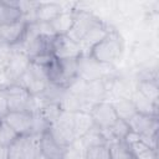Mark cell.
<instances>
[{
    "mask_svg": "<svg viewBox=\"0 0 159 159\" xmlns=\"http://www.w3.org/2000/svg\"><path fill=\"white\" fill-rule=\"evenodd\" d=\"M123 52V40L118 32L112 30L103 40L96 43L88 55L102 65L113 63Z\"/></svg>",
    "mask_w": 159,
    "mask_h": 159,
    "instance_id": "1",
    "label": "cell"
},
{
    "mask_svg": "<svg viewBox=\"0 0 159 159\" xmlns=\"http://www.w3.org/2000/svg\"><path fill=\"white\" fill-rule=\"evenodd\" d=\"M77 60H56L45 67L46 76L50 83L68 88L77 77Z\"/></svg>",
    "mask_w": 159,
    "mask_h": 159,
    "instance_id": "2",
    "label": "cell"
},
{
    "mask_svg": "<svg viewBox=\"0 0 159 159\" xmlns=\"http://www.w3.org/2000/svg\"><path fill=\"white\" fill-rule=\"evenodd\" d=\"M17 84L22 86L31 96L42 93L43 89L48 84V80H47V76H46L45 67L31 62L27 71L19 80Z\"/></svg>",
    "mask_w": 159,
    "mask_h": 159,
    "instance_id": "3",
    "label": "cell"
},
{
    "mask_svg": "<svg viewBox=\"0 0 159 159\" xmlns=\"http://www.w3.org/2000/svg\"><path fill=\"white\" fill-rule=\"evenodd\" d=\"M48 130L60 145L67 148L72 142L76 140L73 130V113L62 112L60 119L55 124H52Z\"/></svg>",
    "mask_w": 159,
    "mask_h": 159,
    "instance_id": "4",
    "label": "cell"
},
{
    "mask_svg": "<svg viewBox=\"0 0 159 159\" xmlns=\"http://www.w3.org/2000/svg\"><path fill=\"white\" fill-rule=\"evenodd\" d=\"M51 53L56 60H77L82 55L80 43L67 35H56L52 40Z\"/></svg>",
    "mask_w": 159,
    "mask_h": 159,
    "instance_id": "5",
    "label": "cell"
},
{
    "mask_svg": "<svg viewBox=\"0 0 159 159\" xmlns=\"http://www.w3.org/2000/svg\"><path fill=\"white\" fill-rule=\"evenodd\" d=\"M30 63H31V60L24 51L17 50V48H12L11 57L9 60V63L5 68V71H4L7 81L10 82V84H14V83L19 82V80L27 71Z\"/></svg>",
    "mask_w": 159,
    "mask_h": 159,
    "instance_id": "6",
    "label": "cell"
},
{
    "mask_svg": "<svg viewBox=\"0 0 159 159\" xmlns=\"http://www.w3.org/2000/svg\"><path fill=\"white\" fill-rule=\"evenodd\" d=\"M99 22H101V20L97 16H94L93 14H91L88 11H83V10H77L75 22H73L71 30L68 31L67 36L71 40H73L75 42L80 43L81 40L87 35V32Z\"/></svg>",
    "mask_w": 159,
    "mask_h": 159,
    "instance_id": "7",
    "label": "cell"
},
{
    "mask_svg": "<svg viewBox=\"0 0 159 159\" xmlns=\"http://www.w3.org/2000/svg\"><path fill=\"white\" fill-rule=\"evenodd\" d=\"M89 114L93 119L94 127H97L101 130L108 129L117 119V114L113 109V106L108 101H102L91 107Z\"/></svg>",
    "mask_w": 159,
    "mask_h": 159,
    "instance_id": "8",
    "label": "cell"
},
{
    "mask_svg": "<svg viewBox=\"0 0 159 159\" xmlns=\"http://www.w3.org/2000/svg\"><path fill=\"white\" fill-rule=\"evenodd\" d=\"M76 62H77V77L83 80L84 82L101 80L104 72L103 67L107 66L97 62L91 55H81Z\"/></svg>",
    "mask_w": 159,
    "mask_h": 159,
    "instance_id": "9",
    "label": "cell"
},
{
    "mask_svg": "<svg viewBox=\"0 0 159 159\" xmlns=\"http://www.w3.org/2000/svg\"><path fill=\"white\" fill-rule=\"evenodd\" d=\"M2 93L7 101V107L9 112H20V111H26L27 102L30 98V93L20 84L14 83L9 84L2 89Z\"/></svg>",
    "mask_w": 159,
    "mask_h": 159,
    "instance_id": "10",
    "label": "cell"
},
{
    "mask_svg": "<svg viewBox=\"0 0 159 159\" xmlns=\"http://www.w3.org/2000/svg\"><path fill=\"white\" fill-rule=\"evenodd\" d=\"M27 22L22 19L17 22L9 25H0V45H7L10 47H16L21 43L25 32H26Z\"/></svg>",
    "mask_w": 159,
    "mask_h": 159,
    "instance_id": "11",
    "label": "cell"
},
{
    "mask_svg": "<svg viewBox=\"0 0 159 159\" xmlns=\"http://www.w3.org/2000/svg\"><path fill=\"white\" fill-rule=\"evenodd\" d=\"M130 132L138 135H157L158 134V117H149L135 113L128 122Z\"/></svg>",
    "mask_w": 159,
    "mask_h": 159,
    "instance_id": "12",
    "label": "cell"
},
{
    "mask_svg": "<svg viewBox=\"0 0 159 159\" xmlns=\"http://www.w3.org/2000/svg\"><path fill=\"white\" fill-rule=\"evenodd\" d=\"M14 130L17 135H27L31 130V123H32V114L27 111H20V112H9L2 118Z\"/></svg>",
    "mask_w": 159,
    "mask_h": 159,
    "instance_id": "13",
    "label": "cell"
},
{
    "mask_svg": "<svg viewBox=\"0 0 159 159\" xmlns=\"http://www.w3.org/2000/svg\"><path fill=\"white\" fill-rule=\"evenodd\" d=\"M106 96H107V86L103 78L86 82L83 91V99L91 107L98 102L106 101Z\"/></svg>",
    "mask_w": 159,
    "mask_h": 159,
    "instance_id": "14",
    "label": "cell"
},
{
    "mask_svg": "<svg viewBox=\"0 0 159 159\" xmlns=\"http://www.w3.org/2000/svg\"><path fill=\"white\" fill-rule=\"evenodd\" d=\"M111 31L112 30H109L107 27V25L103 24L102 21L99 24H97L94 27H92L87 32V35L80 42V46H81V50H82V55H88L89 51H91V48L96 43H98L101 40H103Z\"/></svg>",
    "mask_w": 159,
    "mask_h": 159,
    "instance_id": "15",
    "label": "cell"
},
{
    "mask_svg": "<svg viewBox=\"0 0 159 159\" xmlns=\"http://www.w3.org/2000/svg\"><path fill=\"white\" fill-rule=\"evenodd\" d=\"M65 149L62 145H60L53 137L51 135L50 130L41 134V153L46 155L50 159H63Z\"/></svg>",
    "mask_w": 159,
    "mask_h": 159,
    "instance_id": "16",
    "label": "cell"
},
{
    "mask_svg": "<svg viewBox=\"0 0 159 159\" xmlns=\"http://www.w3.org/2000/svg\"><path fill=\"white\" fill-rule=\"evenodd\" d=\"M76 11L77 10H65L50 22L55 35H67L68 34V31L71 30V27L75 22Z\"/></svg>",
    "mask_w": 159,
    "mask_h": 159,
    "instance_id": "17",
    "label": "cell"
},
{
    "mask_svg": "<svg viewBox=\"0 0 159 159\" xmlns=\"http://www.w3.org/2000/svg\"><path fill=\"white\" fill-rule=\"evenodd\" d=\"M65 11L63 6L57 2H39L35 10V19L39 22H51L57 15Z\"/></svg>",
    "mask_w": 159,
    "mask_h": 159,
    "instance_id": "18",
    "label": "cell"
},
{
    "mask_svg": "<svg viewBox=\"0 0 159 159\" xmlns=\"http://www.w3.org/2000/svg\"><path fill=\"white\" fill-rule=\"evenodd\" d=\"M130 101L134 104V108H135L137 113L149 116V117H158V103H154V102L149 101L147 97H144L137 89L132 94Z\"/></svg>",
    "mask_w": 159,
    "mask_h": 159,
    "instance_id": "19",
    "label": "cell"
},
{
    "mask_svg": "<svg viewBox=\"0 0 159 159\" xmlns=\"http://www.w3.org/2000/svg\"><path fill=\"white\" fill-rule=\"evenodd\" d=\"M22 19L21 11L16 7V1L0 0V25H9Z\"/></svg>",
    "mask_w": 159,
    "mask_h": 159,
    "instance_id": "20",
    "label": "cell"
},
{
    "mask_svg": "<svg viewBox=\"0 0 159 159\" xmlns=\"http://www.w3.org/2000/svg\"><path fill=\"white\" fill-rule=\"evenodd\" d=\"M93 127H94V123H93V119L89 112L78 111L73 113V130H75L76 139L82 138Z\"/></svg>",
    "mask_w": 159,
    "mask_h": 159,
    "instance_id": "21",
    "label": "cell"
},
{
    "mask_svg": "<svg viewBox=\"0 0 159 159\" xmlns=\"http://www.w3.org/2000/svg\"><path fill=\"white\" fill-rule=\"evenodd\" d=\"M130 132L129 125L125 120L122 119H117L108 129L103 130V134L107 139V143L111 144L113 142H122L124 140V138L128 135V133Z\"/></svg>",
    "mask_w": 159,
    "mask_h": 159,
    "instance_id": "22",
    "label": "cell"
},
{
    "mask_svg": "<svg viewBox=\"0 0 159 159\" xmlns=\"http://www.w3.org/2000/svg\"><path fill=\"white\" fill-rule=\"evenodd\" d=\"M112 106H113V109L118 117V119H122V120H125L128 122L135 113V108H134V104L132 103L130 98H127V97H118L116 101L111 102Z\"/></svg>",
    "mask_w": 159,
    "mask_h": 159,
    "instance_id": "23",
    "label": "cell"
},
{
    "mask_svg": "<svg viewBox=\"0 0 159 159\" xmlns=\"http://www.w3.org/2000/svg\"><path fill=\"white\" fill-rule=\"evenodd\" d=\"M40 154H41V134L25 135L22 159H36Z\"/></svg>",
    "mask_w": 159,
    "mask_h": 159,
    "instance_id": "24",
    "label": "cell"
},
{
    "mask_svg": "<svg viewBox=\"0 0 159 159\" xmlns=\"http://www.w3.org/2000/svg\"><path fill=\"white\" fill-rule=\"evenodd\" d=\"M127 145L129 147L134 159H157V150H153L147 144H144L140 140V137L138 140L130 142Z\"/></svg>",
    "mask_w": 159,
    "mask_h": 159,
    "instance_id": "25",
    "label": "cell"
},
{
    "mask_svg": "<svg viewBox=\"0 0 159 159\" xmlns=\"http://www.w3.org/2000/svg\"><path fill=\"white\" fill-rule=\"evenodd\" d=\"M80 140L86 149L92 148V147H98V145H108L107 139L103 134V130L98 129L97 127H93L82 138H80Z\"/></svg>",
    "mask_w": 159,
    "mask_h": 159,
    "instance_id": "26",
    "label": "cell"
},
{
    "mask_svg": "<svg viewBox=\"0 0 159 159\" xmlns=\"http://www.w3.org/2000/svg\"><path fill=\"white\" fill-rule=\"evenodd\" d=\"M66 91H67L66 88H62L60 86H56V84H52L48 82L47 87L39 96L41 97V99L43 101L45 104H47V103H58L60 104Z\"/></svg>",
    "mask_w": 159,
    "mask_h": 159,
    "instance_id": "27",
    "label": "cell"
},
{
    "mask_svg": "<svg viewBox=\"0 0 159 159\" xmlns=\"http://www.w3.org/2000/svg\"><path fill=\"white\" fill-rule=\"evenodd\" d=\"M138 92H140L144 97H147L149 101L158 103L159 98V89H158V83L157 81L152 80H140L138 83Z\"/></svg>",
    "mask_w": 159,
    "mask_h": 159,
    "instance_id": "28",
    "label": "cell"
},
{
    "mask_svg": "<svg viewBox=\"0 0 159 159\" xmlns=\"http://www.w3.org/2000/svg\"><path fill=\"white\" fill-rule=\"evenodd\" d=\"M109 149V158L111 159H134L129 147L122 142H113L108 144Z\"/></svg>",
    "mask_w": 159,
    "mask_h": 159,
    "instance_id": "29",
    "label": "cell"
},
{
    "mask_svg": "<svg viewBox=\"0 0 159 159\" xmlns=\"http://www.w3.org/2000/svg\"><path fill=\"white\" fill-rule=\"evenodd\" d=\"M39 112L47 120V123L50 125H52V124H55L60 119V117H61V114H62L63 111H62V108L60 107L58 103H47Z\"/></svg>",
    "mask_w": 159,
    "mask_h": 159,
    "instance_id": "30",
    "label": "cell"
},
{
    "mask_svg": "<svg viewBox=\"0 0 159 159\" xmlns=\"http://www.w3.org/2000/svg\"><path fill=\"white\" fill-rule=\"evenodd\" d=\"M86 150L81 140L76 139L65 149L63 159H86Z\"/></svg>",
    "mask_w": 159,
    "mask_h": 159,
    "instance_id": "31",
    "label": "cell"
},
{
    "mask_svg": "<svg viewBox=\"0 0 159 159\" xmlns=\"http://www.w3.org/2000/svg\"><path fill=\"white\" fill-rule=\"evenodd\" d=\"M19 135L15 133V130L4 120H0V145L9 147Z\"/></svg>",
    "mask_w": 159,
    "mask_h": 159,
    "instance_id": "32",
    "label": "cell"
},
{
    "mask_svg": "<svg viewBox=\"0 0 159 159\" xmlns=\"http://www.w3.org/2000/svg\"><path fill=\"white\" fill-rule=\"evenodd\" d=\"M31 114H32V123H31L30 134H42L50 129L51 125L47 123V120L42 117L40 112H35Z\"/></svg>",
    "mask_w": 159,
    "mask_h": 159,
    "instance_id": "33",
    "label": "cell"
},
{
    "mask_svg": "<svg viewBox=\"0 0 159 159\" xmlns=\"http://www.w3.org/2000/svg\"><path fill=\"white\" fill-rule=\"evenodd\" d=\"M24 139H25V135H19V137L7 147L9 159H22Z\"/></svg>",
    "mask_w": 159,
    "mask_h": 159,
    "instance_id": "34",
    "label": "cell"
},
{
    "mask_svg": "<svg viewBox=\"0 0 159 159\" xmlns=\"http://www.w3.org/2000/svg\"><path fill=\"white\" fill-rule=\"evenodd\" d=\"M86 159H111L108 145L92 147L86 150Z\"/></svg>",
    "mask_w": 159,
    "mask_h": 159,
    "instance_id": "35",
    "label": "cell"
},
{
    "mask_svg": "<svg viewBox=\"0 0 159 159\" xmlns=\"http://www.w3.org/2000/svg\"><path fill=\"white\" fill-rule=\"evenodd\" d=\"M12 48L7 45H0V73H2L11 57Z\"/></svg>",
    "mask_w": 159,
    "mask_h": 159,
    "instance_id": "36",
    "label": "cell"
},
{
    "mask_svg": "<svg viewBox=\"0 0 159 159\" xmlns=\"http://www.w3.org/2000/svg\"><path fill=\"white\" fill-rule=\"evenodd\" d=\"M9 113V107H7V101L2 93V91L0 92V119H2L6 114Z\"/></svg>",
    "mask_w": 159,
    "mask_h": 159,
    "instance_id": "37",
    "label": "cell"
},
{
    "mask_svg": "<svg viewBox=\"0 0 159 159\" xmlns=\"http://www.w3.org/2000/svg\"><path fill=\"white\" fill-rule=\"evenodd\" d=\"M0 159H9V153H7V147L0 145Z\"/></svg>",
    "mask_w": 159,
    "mask_h": 159,
    "instance_id": "38",
    "label": "cell"
},
{
    "mask_svg": "<svg viewBox=\"0 0 159 159\" xmlns=\"http://www.w3.org/2000/svg\"><path fill=\"white\" fill-rule=\"evenodd\" d=\"M36 159H50V158H47V157H46V155H43V154H42V153H41V154H40V155H39V157H37V158H36Z\"/></svg>",
    "mask_w": 159,
    "mask_h": 159,
    "instance_id": "39",
    "label": "cell"
},
{
    "mask_svg": "<svg viewBox=\"0 0 159 159\" xmlns=\"http://www.w3.org/2000/svg\"><path fill=\"white\" fill-rule=\"evenodd\" d=\"M0 120H1V119H0Z\"/></svg>",
    "mask_w": 159,
    "mask_h": 159,
    "instance_id": "40",
    "label": "cell"
}]
</instances>
